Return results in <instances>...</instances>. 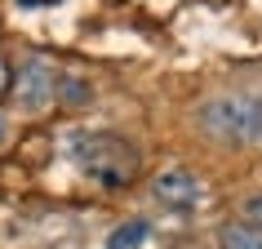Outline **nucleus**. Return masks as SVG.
Returning <instances> with one entry per match:
<instances>
[{
	"label": "nucleus",
	"mask_w": 262,
	"mask_h": 249,
	"mask_svg": "<svg viewBox=\"0 0 262 249\" xmlns=\"http://www.w3.org/2000/svg\"><path fill=\"white\" fill-rule=\"evenodd\" d=\"M218 249H262V232L253 222H227L218 227Z\"/></svg>",
	"instance_id": "obj_6"
},
{
	"label": "nucleus",
	"mask_w": 262,
	"mask_h": 249,
	"mask_svg": "<svg viewBox=\"0 0 262 249\" xmlns=\"http://www.w3.org/2000/svg\"><path fill=\"white\" fill-rule=\"evenodd\" d=\"M9 138V120H5V116H0V142Z\"/></svg>",
	"instance_id": "obj_10"
},
{
	"label": "nucleus",
	"mask_w": 262,
	"mask_h": 249,
	"mask_svg": "<svg viewBox=\"0 0 262 249\" xmlns=\"http://www.w3.org/2000/svg\"><path fill=\"white\" fill-rule=\"evenodd\" d=\"M58 98L80 107V102H89V98H94V89H89V80H80V76H62V85H58Z\"/></svg>",
	"instance_id": "obj_7"
},
{
	"label": "nucleus",
	"mask_w": 262,
	"mask_h": 249,
	"mask_svg": "<svg viewBox=\"0 0 262 249\" xmlns=\"http://www.w3.org/2000/svg\"><path fill=\"white\" fill-rule=\"evenodd\" d=\"M200 134L227 147H262V94H218L195 107Z\"/></svg>",
	"instance_id": "obj_1"
},
{
	"label": "nucleus",
	"mask_w": 262,
	"mask_h": 249,
	"mask_svg": "<svg viewBox=\"0 0 262 249\" xmlns=\"http://www.w3.org/2000/svg\"><path fill=\"white\" fill-rule=\"evenodd\" d=\"M147 240H151V222L147 218H129V222H120V227L107 236V249H142Z\"/></svg>",
	"instance_id": "obj_5"
},
{
	"label": "nucleus",
	"mask_w": 262,
	"mask_h": 249,
	"mask_svg": "<svg viewBox=\"0 0 262 249\" xmlns=\"http://www.w3.org/2000/svg\"><path fill=\"white\" fill-rule=\"evenodd\" d=\"M5 89H9V63L0 58V94H5Z\"/></svg>",
	"instance_id": "obj_9"
},
{
	"label": "nucleus",
	"mask_w": 262,
	"mask_h": 249,
	"mask_svg": "<svg viewBox=\"0 0 262 249\" xmlns=\"http://www.w3.org/2000/svg\"><path fill=\"white\" fill-rule=\"evenodd\" d=\"M58 85H62V76H58L49 63H27V67L18 71V85H14V98L23 111H45L49 102L58 98Z\"/></svg>",
	"instance_id": "obj_3"
},
{
	"label": "nucleus",
	"mask_w": 262,
	"mask_h": 249,
	"mask_svg": "<svg viewBox=\"0 0 262 249\" xmlns=\"http://www.w3.org/2000/svg\"><path fill=\"white\" fill-rule=\"evenodd\" d=\"M245 218H249V222H253V227L262 232V192H258V196H249V205H245Z\"/></svg>",
	"instance_id": "obj_8"
},
{
	"label": "nucleus",
	"mask_w": 262,
	"mask_h": 249,
	"mask_svg": "<svg viewBox=\"0 0 262 249\" xmlns=\"http://www.w3.org/2000/svg\"><path fill=\"white\" fill-rule=\"evenodd\" d=\"M67 156L98 187H124L138 174V147L124 142L120 134H76L67 142Z\"/></svg>",
	"instance_id": "obj_2"
},
{
	"label": "nucleus",
	"mask_w": 262,
	"mask_h": 249,
	"mask_svg": "<svg viewBox=\"0 0 262 249\" xmlns=\"http://www.w3.org/2000/svg\"><path fill=\"white\" fill-rule=\"evenodd\" d=\"M151 196L165 209L187 214V209H195L200 200H205V182L195 178L191 169H165V174H156V178H151Z\"/></svg>",
	"instance_id": "obj_4"
}]
</instances>
